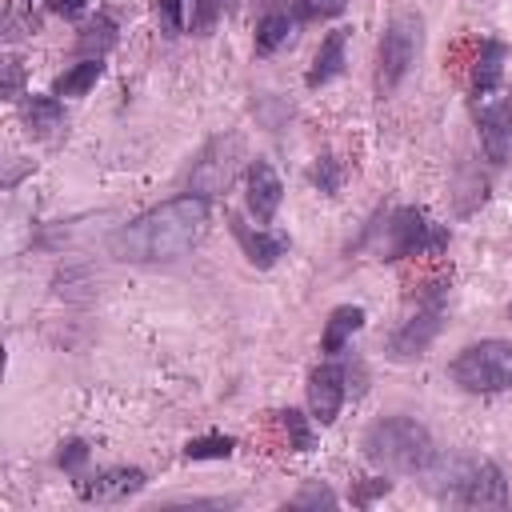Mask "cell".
<instances>
[{"label": "cell", "mask_w": 512, "mask_h": 512, "mask_svg": "<svg viewBox=\"0 0 512 512\" xmlns=\"http://www.w3.org/2000/svg\"><path fill=\"white\" fill-rule=\"evenodd\" d=\"M208 228V200L196 192L172 196L108 236V252L124 264H164L184 256Z\"/></svg>", "instance_id": "obj_1"}, {"label": "cell", "mask_w": 512, "mask_h": 512, "mask_svg": "<svg viewBox=\"0 0 512 512\" xmlns=\"http://www.w3.org/2000/svg\"><path fill=\"white\" fill-rule=\"evenodd\" d=\"M428 492L440 500L464 504V508H504L508 504V480L504 472L472 452H436L432 464L420 472Z\"/></svg>", "instance_id": "obj_2"}, {"label": "cell", "mask_w": 512, "mask_h": 512, "mask_svg": "<svg viewBox=\"0 0 512 512\" xmlns=\"http://www.w3.org/2000/svg\"><path fill=\"white\" fill-rule=\"evenodd\" d=\"M364 456L388 472H404V476H420L432 456H436V444H432V432L412 420V416H384L376 424H368L364 432Z\"/></svg>", "instance_id": "obj_3"}, {"label": "cell", "mask_w": 512, "mask_h": 512, "mask_svg": "<svg viewBox=\"0 0 512 512\" xmlns=\"http://www.w3.org/2000/svg\"><path fill=\"white\" fill-rule=\"evenodd\" d=\"M420 44H424V24H420V16L396 12V16L384 24L380 44H376V76H372L380 96H392V92L404 84V76L412 72L416 56H420Z\"/></svg>", "instance_id": "obj_4"}, {"label": "cell", "mask_w": 512, "mask_h": 512, "mask_svg": "<svg viewBox=\"0 0 512 512\" xmlns=\"http://www.w3.org/2000/svg\"><path fill=\"white\" fill-rule=\"evenodd\" d=\"M448 372H452V380L464 392H480V396L508 392L512 388V340H480V344H468L448 364Z\"/></svg>", "instance_id": "obj_5"}, {"label": "cell", "mask_w": 512, "mask_h": 512, "mask_svg": "<svg viewBox=\"0 0 512 512\" xmlns=\"http://www.w3.org/2000/svg\"><path fill=\"white\" fill-rule=\"evenodd\" d=\"M448 248V228L436 224L424 208H396L384 224L380 256L384 260H404V256H428Z\"/></svg>", "instance_id": "obj_6"}, {"label": "cell", "mask_w": 512, "mask_h": 512, "mask_svg": "<svg viewBox=\"0 0 512 512\" xmlns=\"http://www.w3.org/2000/svg\"><path fill=\"white\" fill-rule=\"evenodd\" d=\"M440 324H444V288L436 284V288L416 304V312L388 336V356H392V360H416V356H424L428 344L436 340Z\"/></svg>", "instance_id": "obj_7"}, {"label": "cell", "mask_w": 512, "mask_h": 512, "mask_svg": "<svg viewBox=\"0 0 512 512\" xmlns=\"http://www.w3.org/2000/svg\"><path fill=\"white\" fill-rule=\"evenodd\" d=\"M472 108H476L484 156L496 164H508L512 160V88H492L476 96Z\"/></svg>", "instance_id": "obj_8"}, {"label": "cell", "mask_w": 512, "mask_h": 512, "mask_svg": "<svg viewBox=\"0 0 512 512\" xmlns=\"http://www.w3.org/2000/svg\"><path fill=\"white\" fill-rule=\"evenodd\" d=\"M236 164H240V140L236 136H216L204 144V152L196 156L192 172H188V184L196 196H220L232 176H236Z\"/></svg>", "instance_id": "obj_9"}, {"label": "cell", "mask_w": 512, "mask_h": 512, "mask_svg": "<svg viewBox=\"0 0 512 512\" xmlns=\"http://www.w3.org/2000/svg\"><path fill=\"white\" fill-rule=\"evenodd\" d=\"M144 484H148V476L140 468L116 464V468H100L96 476L76 480V492H80V500H92V504H120V500L136 496Z\"/></svg>", "instance_id": "obj_10"}, {"label": "cell", "mask_w": 512, "mask_h": 512, "mask_svg": "<svg viewBox=\"0 0 512 512\" xmlns=\"http://www.w3.org/2000/svg\"><path fill=\"white\" fill-rule=\"evenodd\" d=\"M344 380H348V372H344L340 364H320V368H312V376H308L312 420L332 424V420L340 416V404H344V392H348Z\"/></svg>", "instance_id": "obj_11"}, {"label": "cell", "mask_w": 512, "mask_h": 512, "mask_svg": "<svg viewBox=\"0 0 512 512\" xmlns=\"http://www.w3.org/2000/svg\"><path fill=\"white\" fill-rule=\"evenodd\" d=\"M280 200H284V184H280L276 168L268 160H252V168H248V208H252V216L268 224L276 216Z\"/></svg>", "instance_id": "obj_12"}, {"label": "cell", "mask_w": 512, "mask_h": 512, "mask_svg": "<svg viewBox=\"0 0 512 512\" xmlns=\"http://www.w3.org/2000/svg\"><path fill=\"white\" fill-rule=\"evenodd\" d=\"M228 224H232V236L240 240V248H244V256L256 264V268H272L284 252H288V240L284 236H268V232H260V228H252V224H244V216H228Z\"/></svg>", "instance_id": "obj_13"}, {"label": "cell", "mask_w": 512, "mask_h": 512, "mask_svg": "<svg viewBox=\"0 0 512 512\" xmlns=\"http://www.w3.org/2000/svg\"><path fill=\"white\" fill-rule=\"evenodd\" d=\"M344 48H348V28H332V32L320 40V48H316V60H312V68H308V88H320V84H328V80L340 76V68H344Z\"/></svg>", "instance_id": "obj_14"}, {"label": "cell", "mask_w": 512, "mask_h": 512, "mask_svg": "<svg viewBox=\"0 0 512 512\" xmlns=\"http://www.w3.org/2000/svg\"><path fill=\"white\" fill-rule=\"evenodd\" d=\"M24 124L36 140H48L64 128V104L56 96H28L24 100Z\"/></svg>", "instance_id": "obj_15"}, {"label": "cell", "mask_w": 512, "mask_h": 512, "mask_svg": "<svg viewBox=\"0 0 512 512\" xmlns=\"http://www.w3.org/2000/svg\"><path fill=\"white\" fill-rule=\"evenodd\" d=\"M360 324H364V308H356V304L332 308V316L324 324V336H320V352H328V356L344 352V344L352 340V332H360Z\"/></svg>", "instance_id": "obj_16"}, {"label": "cell", "mask_w": 512, "mask_h": 512, "mask_svg": "<svg viewBox=\"0 0 512 512\" xmlns=\"http://www.w3.org/2000/svg\"><path fill=\"white\" fill-rule=\"evenodd\" d=\"M504 60H508V48L500 40H484L480 44V56H476V68H472V96H484V92L500 88Z\"/></svg>", "instance_id": "obj_17"}, {"label": "cell", "mask_w": 512, "mask_h": 512, "mask_svg": "<svg viewBox=\"0 0 512 512\" xmlns=\"http://www.w3.org/2000/svg\"><path fill=\"white\" fill-rule=\"evenodd\" d=\"M292 28H296L292 8H268V12L256 20V52H260V56L276 52L280 44H288Z\"/></svg>", "instance_id": "obj_18"}, {"label": "cell", "mask_w": 512, "mask_h": 512, "mask_svg": "<svg viewBox=\"0 0 512 512\" xmlns=\"http://www.w3.org/2000/svg\"><path fill=\"white\" fill-rule=\"evenodd\" d=\"M100 72H104V64L100 60H80V64H72L64 76H56V96H84L96 80H100Z\"/></svg>", "instance_id": "obj_19"}, {"label": "cell", "mask_w": 512, "mask_h": 512, "mask_svg": "<svg viewBox=\"0 0 512 512\" xmlns=\"http://www.w3.org/2000/svg\"><path fill=\"white\" fill-rule=\"evenodd\" d=\"M112 44H116V24H112L108 16H96V20L76 36V48H80V52H96V56H104Z\"/></svg>", "instance_id": "obj_20"}, {"label": "cell", "mask_w": 512, "mask_h": 512, "mask_svg": "<svg viewBox=\"0 0 512 512\" xmlns=\"http://www.w3.org/2000/svg\"><path fill=\"white\" fill-rule=\"evenodd\" d=\"M308 180H312L324 196H336V192H340V180H344V164H340V156H332V152L316 156V164H312Z\"/></svg>", "instance_id": "obj_21"}, {"label": "cell", "mask_w": 512, "mask_h": 512, "mask_svg": "<svg viewBox=\"0 0 512 512\" xmlns=\"http://www.w3.org/2000/svg\"><path fill=\"white\" fill-rule=\"evenodd\" d=\"M280 424H284V432H288V448H296V452H312V448H316V432L308 428V416H304V412L284 408V412H280Z\"/></svg>", "instance_id": "obj_22"}, {"label": "cell", "mask_w": 512, "mask_h": 512, "mask_svg": "<svg viewBox=\"0 0 512 512\" xmlns=\"http://www.w3.org/2000/svg\"><path fill=\"white\" fill-rule=\"evenodd\" d=\"M232 448H236L232 436H196V440L184 444V456L188 460H228Z\"/></svg>", "instance_id": "obj_23"}, {"label": "cell", "mask_w": 512, "mask_h": 512, "mask_svg": "<svg viewBox=\"0 0 512 512\" xmlns=\"http://www.w3.org/2000/svg\"><path fill=\"white\" fill-rule=\"evenodd\" d=\"M344 8H348V0H292L296 20H328V16H340Z\"/></svg>", "instance_id": "obj_24"}, {"label": "cell", "mask_w": 512, "mask_h": 512, "mask_svg": "<svg viewBox=\"0 0 512 512\" xmlns=\"http://www.w3.org/2000/svg\"><path fill=\"white\" fill-rule=\"evenodd\" d=\"M288 504H292V508H332V504H336V492H332L328 484H320V480H308Z\"/></svg>", "instance_id": "obj_25"}, {"label": "cell", "mask_w": 512, "mask_h": 512, "mask_svg": "<svg viewBox=\"0 0 512 512\" xmlns=\"http://www.w3.org/2000/svg\"><path fill=\"white\" fill-rule=\"evenodd\" d=\"M224 12V0H192V32H208Z\"/></svg>", "instance_id": "obj_26"}, {"label": "cell", "mask_w": 512, "mask_h": 512, "mask_svg": "<svg viewBox=\"0 0 512 512\" xmlns=\"http://www.w3.org/2000/svg\"><path fill=\"white\" fill-rule=\"evenodd\" d=\"M156 16H160V28L176 36L184 28V0H156Z\"/></svg>", "instance_id": "obj_27"}, {"label": "cell", "mask_w": 512, "mask_h": 512, "mask_svg": "<svg viewBox=\"0 0 512 512\" xmlns=\"http://www.w3.org/2000/svg\"><path fill=\"white\" fill-rule=\"evenodd\" d=\"M84 460H88V444H84V440H68V444H60V452H56V464H60L64 472H76Z\"/></svg>", "instance_id": "obj_28"}, {"label": "cell", "mask_w": 512, "mask_h": 512, "mask_svg": "<svg viewBox=\"0 0 512 512\" xmlns=\"http://www.w3.org/2000/svg\"><path fill=\"white\" fill-rule=\"evenodd\" d=\"M392 488V480H364V484H356V492H352V504H360V508H368L376 496H384Z\"/></svg>", "instance_id": "obj_29"}, {"label": "cell", "mask_w": 512, "mask_h": 512, "mask_svg": "<svg viewBox=\"0 0 512 512\" xmlns=\"http://www.w3.org/2000/svg\"><path fill=\"white\" fill-rule=\"evenodd\" d=\"M20 84H24V68H20L16 56H8V60H4V96L16 100V96H20Z\"/></svg>", "instance_id": "obj_30"}, {"label": "cell", "mask_w": 512, "mask_h": 512, "mask_svg": "<svg viewBox=\"0 0 512 512\" xmlns=\"http://www.w3.org/2000/svg\"><path fill=\"white\" fill-rule=\"evenodd\" d=\"M88 8V0H52V12H60V16H80Z\"/></svg>", "instance_id": "obj_31"}, {"label": "cell", "mask_w": 512, "mask_h": 512, "mask_svg": "<svg viewBox=\"0 0 512 512\" xmlns=\"http://www.w3.org/2000/svg\"><path fill=\"white\" fill-rule=\"evenodd\" d=\"M508 316H512V304H508Z\"/></svg>", "instance_id": "obj_32"}]
</instances>
